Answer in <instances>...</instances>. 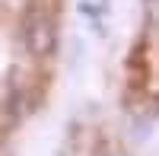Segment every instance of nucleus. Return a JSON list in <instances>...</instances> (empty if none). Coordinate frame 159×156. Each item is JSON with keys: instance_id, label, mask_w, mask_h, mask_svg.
Here are the masks:
<instances>
[]
</instances>
